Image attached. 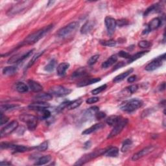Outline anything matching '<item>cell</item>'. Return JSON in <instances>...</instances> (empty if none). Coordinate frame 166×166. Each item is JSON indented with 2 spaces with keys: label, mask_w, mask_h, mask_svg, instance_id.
<instances>
[{
  "label": "cell",
  "mask_w": 166,
  "mask_h": 166,
  "mask_svg": "<svg viewBox=\"0 0 166 166\" xmlns=\"http://www.w3.org/2000/svg\"><path fill=\"white\" fill-rule=\"evenodd\" d=\"M95 116H96V118L97 119V120H101V119H103L106 117V114L103 112H97L95 114Z\"/></svg>",
  "instance_id": "cell-48"
},
{
  "label": "cell",
  "mask_w": 166,
  "mask_h": 166,
  "mask_svg": "<svg viewBox=\"0 0 166 166\" xmlns=\"http://www.w3.org/2000/svg\"><path fill=\"white\" fill-rule=\"evenodd\" d=\"M50 105L45 101H38L36 103L30 104L29 105V108L33 110H37V111H42L44 109L49 108Z\"/></svg>",
  "instance_id": "cell-15"
},
{
  "label": "cell",
  "mask_w": 166,
  "mask_h": 166,
  "mask_svg": "<svg viewBox=\"0 0 166 166\" xmlns=\"http://www.w3.org/2000/svg\"><path fill=\"white\" fill-rule=\"evenodd\" d=\"M51 160H52V156H51L50 155H46V156H42L36 161L35 165H44V164H46L48 162H49Z\"/></svg>",
  "instance_id": "cell-30"
},
{
  "label": "cell",
  "mask_w": 166,
  "mask_h": 166,
  "mask_svg": "<svg viewBox=\"0 0 166 166\" xmlns=\"http://www.w3.org/2000/svg\"><path fill=\"white\" fill-rule=\"evenodd\" d=\"M34 49L29 51V52L22 53V54H17L14 56L8 59V64H13V63H19L20 62H22L25 59H26L27 57H29L31 54L33 53Z\"/></svg>",
  "instance_id": "cell-11"
},
{
  "label": "cell",
  "mask_w": 166,
  "mask_h": 166,
  "mask_svg": "<svg viewBox=\"0 0 166 166\" xmlns=\"http://www.w3.org/2000/svg\"><path fill=\"white\" fill-rule=\"evenodd\" d=\"M35 99L38 100V101H49L52 99L53 96L52 94L48 93H38L35 97Z\"/></svg>",
  "instance_id": "cell-26"
},
{
  "label": "cell",
  "mask_w": 166,
  "mask_h": 166,
  "mask_svg": "<svg viewBox=\"0 0 166 166\" xmlns=\"http://www.w3.org/2000/svg\"><path fill=\"white\" fill-rule=\"evenodd\" d=\"M121 120H122V117L121 116H116V115H115V116H111L109 117H108L107 120H106V122L108 125L114 127L115 125H117Z\"/></svg>",
  "instance_id": "cell-23"
},
{
  "label": "cell",
  "mask_w": 166,
  "mask_h": 166,
  "mask_svg": "<svg viewBox=\"0 0 166 166\" xmlns=\"http://www.w3.org/2000/svg\"><path fill=\"white\" fill-rule=\"evenodd\" d=\"M16 107H17V105L7 104V105H2L1 110H2V112L3 111H7V110L14 109V108H16Z\"/></svg>",
  "instance_id": "cell-42"
},
{
  "label": "cell",
  "mask_w": 166,
  "mask_h": 166,
  "mask_svg": "<svg viewBox=\"0 0 166 166\" xmlns=\"http://www.w3.org/2000/svg\"><path fill=\"white\" fill-rule=\"evenodd\" d=\"M116 23L119 27H123L129 24V21L126 19H121L116 21Z\"/></svg>",
  "instance_id": "cell-44"
},
{
  "label": "cell",
  "mask_w": 166,
  "mask_h": 166,
  "mask_svg": "<svg viewBox=\"0 0 166 166\" xmlns=\"http://www.w3.org/2000/svg\"><path fill=\"white\" fill-rule=\"evenodd\" d=\"M70 101H65V102H63V103H62L60 105L58 106V107L57 108V110L58 111H61V110H63L64 108H66L67 106L68 105V104H69Z\"/></svg>",
  "instance_id": "cell-49"
},
{
  "label": "cell",
  "mask_w": 166,
  "mask_h": 166,
  "mask_svg": "<svg viewBox=\"0 0 166 166\" xmlns=\"http://www.w3.org/2000/svg\"><path fill=\"white\" fill-rule=\"evenodd\" d=\"M132 144H133V142H132L131 139H125L122 144L121 151L123 152H127V151H128L130 147V146H132Z\"/></svg>",
  "instance_id": "cell-35"
},
{
  "label": "cell",
  "mask_w": 166,
  "mask_h": 166,
  "mask_svg": "<svg viewBox=\"0 0 166 166\" xmlns=\"http://www.w3.org/2000/svg\"><path fill=\"white\" fill-rule=\"evenodd\" d=\"M53 25H50L32 33L31 35H29L22 42V45H31L35 44L38 40H40L42 38H43L47 33H48L51 30H52V29H53Z\"/></svg>",
  "instance_id": "cell-1"
},
{
  "label": "cell",
  "mask_w": 166,
  "mask_h": 166,
  "mask_svg": "<svg viewBox=\"0 0 166 166\" xmlns=\"http://www.w3.org/2000/svg\"><path fill=\"white\" fill-rule=\"evenodd\" d=\"M103 127H104V125L102 124V123H97V124H95V125H92V127H90V128L84 130L82 133V134L88 135V134H92L93 133H94V132L102 129Z\"/></svg>",
  "instance_id": "cell-18"
},
{
  "label": "cell",
  "mask_w": 166,
  "mask_h": 166,
  "mask_svg": "<svg viewBox=\"0 0 166 166\" xmlns=\"http://www.w3.org/2000/svg\"><path fill=\"white\" fill-rule=\"evenodd\" d=\"M104 155L108 157H117L119 155V149L116 147H112L106 150Z\"/></svg>",
  "instance_id": "cell-27"
},
{
  "label": "cell",
  "mask_w": 166,
  "mask_h": 166,
  "mask_svg": "<svg viewBox=\"0 0 166 166\" xmlns=\"http://www.w3.org/2000/svg\"><path fill=\"white\" fill-rule=\"evenodd\" d=\"M32 3L33 2L31 1H24L18 2L10 8L9 11H8L7 14L10 16L18 14L20 12L26 9L27 8L30 7L32 5Z\"/></svg>",
  "instance_id": "cell-4"
},
{
  "label": "cell",
  "mask_w": 166,
  "mask_h": 166,
  "mask_svg": "<svg viewBox=\"0 0 166 166\" xmlns=\"http://www.w3.org/2000/svg\"><path fill=\"white\" fill-rule=\"evenodd\" d=\"M138 86L136 84H133L131 85V86L127 87L125 88V90L127 91L129 94H133L134 92H136V91L138 90Z\"/></svg>",
  "instance_id": "cell-41"
},
{
  "label": "cell",
  "mask_w": 166,
  "mask_h": 166,
  "mask_svg": "<svg viewBox=\"0 0 166 166\" xmlns=\"http://www.w3.org/2000/svg\"><path fill=\"white\" fill-rule=\"evenodd\" d=\"M44 52H45V51H42V52H38V53H37L36 54H35V55H34V56L33 57V58H31V60L30 61V62L28 63L27 67L29 68L30 67H31L34 64H35L38 60V59H39V58L42 56V55L44 53Z\"/></svg>",
  "instance_id": "cell-33"
},
{
  "label": "cell",
  "mask_w": 166,
  "mask_h": 166,
  "mask_svg": "<svg viewBox=\"0 0 166 166\" xmlns=\"http://www.w3.org/2000/svg\"><path fill=\"white\" fill-rule=\"evenodd\" d=\"M148 52H149V51H143V52H139L136 53V54H134L133 55H131L130 58L129 59L128 62L129 63H132L133 62H134L136 60H138V58L142 57L143 56H144L145 55L147 54Z\"/></svg>",
  "instance_id": "cell-31"
},
{
  "label": "cell",
  "mask_w": 166,
  "mask_h": 166,
  "mask_svg": "<svg viewBox=\"0 0 166 166\" xmlns=\"http://www.w3.org/2000/svg\"><path fill=\"white\" fill-rule=\"evenodd\" d=\"M155 147L152 146H150L144 148L142 150L134 154L133 156V157H132V160H133V161H137L138 160L143 158V157H144L145 156H146L149 154V153H151V152H152L155 150Z\"/></svg>",
  "instance_id": "cell-13"
},
{
  "label": "cell",
  "mask_w": 166,
  "mask_h": 166,
  "mask_svg": "<svg viewBox=\"0 0 166 166\" xmlns=\"http://www.w3.org/2000/svg\"><path fill=\"white\" fill-rule=\"evenodd\" d=\"M133 71H134V70L133 69V68H130V69L128 70L125 72H123V73L121 74L120 75H118L117 76H116V77L113 79V81L114 83H119V82L122 81V80H124L127 77H128L130 74L133 73Z\"/></svg>",
  "instance_id": "cell-21"
},
{
  "label": "cell",
  "mask_w": 166,
  "mask_h": 166,
  "mask_svg": "<svg viewBox=\"0 0 166 166\" xmlns=\"http://www.w3.org/2000/svg\"><path fill=\"white\" fill-rule=\"evenodd\" d=\"M70 67V64L67 62H63L61 63L57 66V74L59 76H63L64 75L66 74V71L67 70H68V68Z\"/></svg>",
  "instance_id": "cell-19"
},
{
  "label": "cell",
  "mask_w": 166,
  "mask_h": 166,
  "mask_svg": "<svg viewBox=\"0 0 166 166\" xmlns=\"http://www.w3.org/2000/svg\"><path fill=\"white\" fill-rule=\"evenodd\" d=\"M99 98L97 97H90L86 100V103L87 104H93L97 103V101H99Z\"/></svg>",
  "instance_id": "cell-47"
},
{
  "label": "cell",
  "mask_w": 166,
  "mask_h": 166,
  "mask_svg": "<svg viewBox=\"0 0 166 166\" xmlns=\"http://www.w3.org/2000/svg\"><path fill=\"white\" fill-rule=\"evenodd\" d=\"M165 54L164 53L163 55H161V56L154 58L151 62H150L146 66L145 69H146V70H147L148 71H154L156 69H158V67L162 66L163 62L165 61Z\"/></svg>",
  "instance_id": "cell-7"
},
{
  "label": "cell",
  "mask_w": 166,
  "mask_h": 166,
  "mask_svg": "<svg viewBox=\"0 0 166 166\" xmlns=\"http://www.w3.org/2000/svg\"><path fill=\"white\" fill-rule=\"evenodd\" d=\"M99 58V55H93V56L91 57L90 58V59H89V60L88 61V64L90 65V66L93 65L97 61V60H98Z\"/></svg>",
  "instance_id": "cell-43"
},
{
  "label": "cell",
  "mask_w": 166,
  "mask_h": 166,
  "mask_svg": "<svg viewBox=\"0 0 166 166\" xmlns=\"http://www.w3.org/2000/svg\"><path fill=\"white\" fill-rule=\"evenodd\" d=\"M100 80H101V79H99V78H93V79H86V80H83V81L78 83L77 86L78 87L86 86H88V85H90L92 84L96 83L97 82H99Z\"/></svg>",
  "instance_id": "cell-24"
},
{
  "label": "cell",
  "mask_w": 166,
  "mask_h": 166,
  "mask_svg": "<svg viewBox=\"0 0 166 166\" xmlns=\"http://www.w3.org/2000/svg\"><path fill=\"white\" fill-rule=\"evenodd\" d=\"M83 103V99H77L74 101L70 102L69 104L67 106L66 108L67 110H74L77 108H78L79 106H80V105Z\"/></svg>",
  "instance_id": "cell-28"
},
{
  "label": "cell",
  "mask_w": 166,
  "mask_h": 166,
  "mask_svg": "<svg viewBox=\"0 0 166 166\" xmlns=\"http://www.w3.org/2000/svg\"><path fill=\"white\" fill-rule=\"evenodd\" d=\"M18 122L15 120L12 121L2 129V130H1V136L2 137H4V136H6L12 134L17 128H18Z\"/></svg>",
  "instance_id": "cell-10"
},
{
  "label": "cell",
  "mask_w": 166,
  "mask_h": 166,
  "mask_svg": "<svg viewBox=\"0 0 166 166\" xmlns=\"http://www.w3.org/2000/svg\"><path fill=\"white\" fill-rule=\"evenodd\" d=\"M100 43L104 45V46H107V47H114L116 45V41L114 40H103L101 41Z\"/></svg>",
  "instance_id": "cell-37"
},
{
  "label": "cell",
  "mask_w": 166,
  "mask_h": 166,
  "mask_svg": "<svg viewBox=\"0 0 166 166\" xmlns=\"http://www.w3.org/2000/svg\"><path fill=\"white\" fill-rule=\"evenodd\" d=\"M105 23L108 34L110 35H112L115 32L117 26L116 20L112 18V17L106 16L105 19Z\"/></svg>",
  "instance_id": "cell-12"
},
{
  "label": "cell",
  "mask_w": 166,
  "mask_h": 166,
  "mask_svg": "<svg viewBox=\"0 0 166 166\" xmlns=\"http://www.w3.org/2000/svg\"><path fill=\"white\" fill-rule=\"evenodd\" d=\"M142 105V101L138 99H133L124 102V103L121 104L120 108L123 111L127 112H133L141 107Z\"/></svg>",
  "instance_id": "cell-2"
},
{
  "label": "cell",
  "mask_w": 166,
  "mask_h": 166,
  "mask_svg": "<svg viewBox=\"0 0 166 166\" xmlns=\"http://www.w3.org/2000/svg\"><path fill=\"white\" fill-rule=\"evenodd\" d=\"M16 90L20 93H25L27 92L29 90V88L26 84L23 83H18L16 85Z\"/></svg>",
  "instance_id": "cell-34"
},
{
  "label": "cell",
  "mask_w": 166,
  "mask_h": 166,
  "mask_svg": "<svg viewBox=\"0 0 166 166\" xmlns=\"http://www.w3.org/2000/svg\"><path fill=\"white\" fill-rule=\"evenodd\" d=\"M165 83L164 82L160 85L159 90L160 91H164V90H165Z\"/></svg>",
  "instance_id": "cell-54"
},
{
  "label": "cell",
  "mask_w": 166,
  "mask_h": 166,
  "mask_svg": "<svg viewBox=\"0 0 166 166\" xmlns=\"http://www.w3.org/2000/svg\"><path fill=\"white\" fill-rule=\"evenodd\" d=\"M55 65H56V61L55 60H52L49 62L48 65H46L45 66V70L47 71H52L55 69Z\"/></svg>",
  "instance_id": "cell-36"
},
{
  "label": "cell",
  "mask_w": 166,
  "mask_h": 166,
  "mask_svg": "<svg viewBox=\"0 0 166 166\" xmlns=\"http://www.w3.org/2000/svg\"><path fill=\"white\" fill-rule=\"evenodd\" d=\"M0 165L3 166V165H11V164L10 162H8V161H2L1 164H0Z\"/></svg>",
  "instance_id": "cell-55"
},
{
  "label": "cell",
  "mask_w": 166,
  "mask_h": 166,
  "mask_svg": "<svg viewBox=\"0 0 166 166\" xmlns=\"http://www.w3.org/2000/svg\"><path fill=\"white\" fill-rule=\"evenodd\" d=\"M21 121L26 123L27 128L30 130H35L37 126V117L31 114H22L20 116Z\"/></svg>",
  "instance_id": "cell-6"
},
{
  "label": "cell",
  "mask_w": 166,
  "mask_h": 166,
  "mask_svg": "<svg viewBox=\"0 0 166 166\" xmlns=\"http://www.w3.org/2000/svg\"><path fill=\"white\" fill-rule=\"evenodd\" d=\"M11 149L14 152H24L28 151L30 149L23 146H18V145L12 144Z\"/></svg>",
  "instance_id": "cell-29"
},
{
  "label": "cell",
  "mask_w": 166,
  "mask_h": 166,
  "mask_svg": "<svg viewBox=\"0 0 166 166\" xmlns=\"http://www.w3.org/2000/svg\"><path fill=\"white\" fill-rule=\"evenodd\" d=\"M42 117L44 120H46V119H48L51 116V112L49 111L48 110L44 109L43 110H42Z\"/></svg>",
  "instance_id": "cell-45"
},
{
  "label": "cell",
  "mask_w": 166,
  "mask_h": 166,
  "mask_svg": "<svg viewBox=\"0 0 166 166\" xmlns=\"http://www.w3.org/2000/svg\"><path fill=\"white\" fill-rule=\"evenodd\" d=\"M51 94H53L57 96H65L71 92V90L69 88H66L61 85H55L49 89Z\"/></svg>",
  "instance_id": "cell-8"
},
{
  "label": "cell",
  "mask_w": 166,
  "mask_h": 166,
  "mask_svg": "<svg viewBox=\"0 0 166 166\" xmlns=\"http://www.w3.org/2000/svg\"><path fill=\"white\" fill-rule=\"evenodd\" d=\"M8 121V117L6 116H4L3 113L2 112L1 114V125H3L4 124L7 123V122Z\"/></svg>",
  "instance_id": "cell-50"
},
{
  "label": "cell",
  "mask_w": 166,
  "mask_h": 166,
  "mask_svg": "<svg viewBox=\"0 0 166 166\" xmlns=\"http://www.w3.org/2000/svg\"><path fill=\"white\" fill-rule=\"evenodd\" d=\"M28 84L29 88L34 92H40L43 90V87L38 83L33 80H28Z\"/></svg>",
  "instance_id": "cell-17"
},
{
  "label": "cell",
  "mask_w": 166,
  "mask_h": 166,
  "mask_svg": "<svg viewBox=\"0 0 166 166\" xmlns=\"http://www.w3.org/2000/svg\"><path fill=\"white\" fill-rule=\"evenodd\" d=\"M125 66V63L124 62H118L117 64L115 65V66L113 68V70L112 71H115V70H116L117 69H119V68H121L123 66Z\"/></svg>",
  "instance_id": "cell-51"
},
{
  "label": "cell",
  "mask_w": 166,
  "mask_h": 166,
  "mask_svg": "<svg viewBox=\"0 0 166 166\" xmlns=\"http://www.w3.org/2000/svg\"><path fill=\"white\" fill-rule=\"evenodd\" d=\"M136 75H132L130 76L129 78H128V79H127V81H128L129 83H134L135 80H136Z\"/></svg>",
  "instance_id": "cell-52"
},
{
  "label": "cell",
  "mask_w": 166,
  "mask_h": 166,
  "mask_svg": "<svg viewBox=\"0 0 166 166\" xmlns=\"http://www.w3.org/2000/svg\"><path fill=\"white\" fill-rule=\"evenodd\" d=\"M161 11V5L159 4H155V5H152L151 7L147 8L146 11L144 12V16H147L149 14L151 13H155V12H158Z\"/></svg>",
  "instance_id": "cell-22"
},
{
  "label": "cell",
  "mask_w": 166,
  "mask_h": 166,
  "mask_svg": "<svg viewBox=\"0 0 166 166\" xmlns=\"http://www.w3.org/2000/svg\"><path fill=\"white\" fill-rule=\"evenodd\" d=\"M48 148V142H44L42 143L39 146L36 147V149L38 151H45Z\"/></svg>",
  "instance_id": "cell-40"
},
{
  "label": "cell",
  "mask_w": 166,
  "mask_h": 166,
  "mask_svg": "<svg viewBox=\"0 0 166 166\" xmlns=\"http://www.w3.org/2000/svg\"><path fill=\"white\" fill-rule=\"evenodd\" d=\"M117 55H112V56L110 57L108 59H107V60L102 64V67L105 68V69H106V68H108L114 65V64L117 62Z\"/></svg>",
  "instance_id": "cell-20"
},
{
  "label": "cell",
  "mask_w": 166,
  "mask_h": 166,
  "mask_svg": "<svg viewBox=\"0 0 166 166\" xmlns=\"http://www.w3.org/2000/svg\"><path fill=\"white\" fill-rule=\"evenodd\" d=\"M138 45L139 48H143V49H146L148 48H150L152 44L150 42L147 41V40H142V41L139 42Z\"/></svg>",
  "instance_id": "cell-39"
},
{
  "label": "cell",
  "mask_w": 166,
  "mask_h": 166,
  "mask_svg": "<svg viewBox=\"0 0 166 166\" xmlns=\"http://www.w3.org/2000/svg\"><path fill=\"white\" fill-rule=\"evenodd\" d=\"M17 67L15 66H7L3 69V74L5 75H12L16 73Z\"/></svg>",
  "instance_id": "cell-32"
},
{
  "label": "cell",
  "mask_w": 166,
  "mask_h": 166,
  "mask_svg": "<svg viewBox=\"0 0 166 166\" xmlns=\"http://www.w3.org/2000/svg\"><path fill=\"white\" fill-rule=\"evenodd\" d=\"M79 27V23L74 22L66 25L65 27L61 28L58 31L57 35L61 38H66L70 36L72 33L75 32Z\"/></svg>",
  "instance_id": "cell-3"
},
{
  "label": "cell",
  "mask_w": 166,
  "mask_h": 166,
  "mask_svg": "<svg viewBox=\"0 0 166 166\" xmlns=\"http://www.w3.org/2000/svg\"><path fill=\"white\" fill-rule=\"evenodd\" d=\"M87 74V71L84 67H80L78 70H77L74 72V74L71 75L72 79H78L82 77H84Z\"/></svg>",
  "instance_id": "cell-25"
},
{
  "label": "cell",
  "mask_w": 166,
  "mask_h": 166,
  "mask_svg": "<svg viewBox=\"0 0 166 166\" xmlns=\"http://www.w3.org/2000/svg\"><path fill=\"white\" fill-rule=\"evenodd\" d=\"M161 24V20L159 18H153L149 23L148 24L147 27L144 30L143 32V34H147L149 32L155 30V29H158Z\"/></svg>",
  "instance_id": "cell-14"
},
{
  "label": "cell",
  "mask_w": 166,
  "mask_h": 166,
  "mask_svg": "<svg viewBox=\"0 0 166 166\" xmlns=\"http://www.w3.org/2000/svg\"><path fill=\"white\" fill-rule=\"evenodd\" d=\"M91 146H92L91 142L90 141H88V142H86V143H85L84 144V148L85 149H88L90 148Z\"/></svg>",
  "instance_id": "cell-53"
},
{
  "label": "cell",
  "mask_w": 166,
  "mask_h": 166,
  "mask_svg": "<svg viewBox=\"0 0 166 166\" xmlns=\"http://www.w3.org/2000/svg\"><path fill=\"white\" fill-rule=\"evenodd\" d=\"M127 123H128V120H127V119L122 118V120L119 122L117 125H116L114 127L113 129L108 134L107 138L109 139V138H114L115 136L118 135L119 134H120L123 129H124L125 127L127 125Z\"/></svg>",
  "instance_id": "cell-9"
},
{
  "label": "cell",
  "mask_w": 166,
  "mask_h": 166,
  "mask_svg": "<svg viewBox=\"0 0 166 166\" xmlns=\"http://www.w3.org/2000/svg\"><path fill=\"white\" fill-rule=\"evenodd\" d=\"M118 55L121 58H124L126 59H129L131 55L126 52H124V51H120V52L118 53Z\"/></svg>",
  "instance_id": "cell-46"
},
{
  "label": "cell",
  "mask_w": 166,
  "mask_h": 166,
  "mask_svg": "<svg viewBox=\"0 0 166 166\" xmlns=\"http://www.w3.org/2000/svg\"><path fill=\"white\" fill-rule=\"evenodd\" d=\"M94 22H93V21H87V22L85 23L83 27L80 29V33L83 34V35H86V34L90 33L93 28L94 27Z\"/></svg>",
  "instance_id": "cell-16"
},
{
  "label": "cell",
  "mask_w": 166,
  "mask_h": 166,
  "mask_svg": "<svg viewBox=\"0 0 166 166\" xmlns=\"http://www.w3.org/2000/svg\"><path fill=\"white\" fill-rule=\"evenodd\" d=\"M53 3H55V2H52V1L49 2V3H48V7L50 6V5H51V4H52H52H53Z\"/></svg>",
  "instance_id": "cell-56"
},
{
  "label": "cell",
  "mask_w": 166,
  "mask_h": 166,
  "mask_svg": "<svg viewBox=\"0 0 166 166\" xmlns=\"http://www.w3.org/2000/svg\"><path fill=\"white\" fill-rule=\"evenodd\" d=\"M106 88H107V85H106V84L102 85V86L94 89V90H93L91 92V93H92L93 95H97V94H99V93H100L101 92L104 91Z\"/></svg>",
  "instance_id": "cell-38"
},
{
  "label": "cell",
  "mask_w": 166,
  "mask_h": 166,
  "mask_svg": "<svg viewBox=\"0 0 166 166\" xmlns=\"http://www.w3.org/2000/svg\"><path fill=\"white\" fill-rule=\"evenodd\" d=\"M106 150L105 149H101L96 151L95 152H93L91 153H89V154L85 155L83 157H81L77 162L75 164V165H83L85 163L88 162L90 160H92L93 158H95L96 157H98L101 155H103L105 154V152Z\"/></svg>",
  "instance_id": "cell-5"
}]
</instances>
